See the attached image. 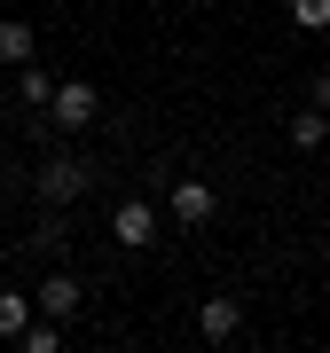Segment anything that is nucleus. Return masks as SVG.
Here are the masks:
<instances>
[{
  "label": "nucleus",
  "mask_w": 330,
  "mask_h": 353,
  "mask_svg": "<svg viewBox=\"0 0 330 353\" xmlns=\"http://www.w3.org/2000/svg\"><path fill=\"white\" fill-rule=\"evenodd\" d=\"M87 181H95V165L79 157V150L39 157V204H71V196H87Z\"/></svg>",
  "instance_id": "1"
},
{
  "label": "nucleus",
  "mask_w": 330,
  "mask_h": 353,
  "mask_svg": "<svg viewBox=\"0 0 330 353\" xmlns=\"http://www.w3.org/2000/svg\"><path fill=\"white\" fill-rule=\"evenodd\" d=\"M48 118H55L64 134H79V126H95V118H102V94L87 87V79H55V94H48Z\"/></svg>",
  "instance_id": "2"
},
{
  "label": "nucleus",
  "mask_w": 330,
  "mask_h": 353,
  "mask_svg": "<svg viewBox=\"0 0 330 353\" xmlns=\"http://www.w3.org/2000/svg\"><path fill=\"white\" fill-rule=\"evenodd\" d=\"M110 243H118V252H150V243H157V204L150 196H126L110 212Z\"/></svg>",
  "instance_id": "3"
},
{
  "label": "nucleus",
  "mask_w": 330,
  "mask_h": 353,
  "mask_svg": "<svg viewBox=\"0 0 330 353\" xmlns=\"http://www.w3.org/2000/svg\"><path fill=\"white\" fill-rule=\"evenodd\" d=\"M165 212H173V228H213L220 196H213V181H173V196H165Z\"/></svg>",
  "instance_id": "4"
},
{
  "label": "nucleus",
  "mask_w": 330,
  "mask_h": 353,
  "mask_svg": "<svg viewBox=\"0 0 330 353\" xmlns=\"http://www.w3.org/2000/svg\"><path fill=\"white\" fill-rule=\"evenodd\" d=\"M32 306H39V314H55V322H71V314H79V283H71V275H48V283L32 290Z\"/></svg>",
  "instance_id": "5"
},
{
  "label": "nucleus",
  "mask_w": 330,
  "mask_h": 353,
  "mask_svg": "<svg viewBox=\"0 0 330 353\" xmlns=\"http://www.w3.org/2000/svg\"><path fill=\"white\" fill-rule=\"evenodd\" d=\"M236 322H244V306H236V299H204V306H197V330H204L213 345H220V338H236Z\"/></svg>",
  "instance_id": "6"
},
{
  "label": "nucleus",
  "mask_w": 330,
  "mask_h": 353,
  "mask_svg": "<svg viewBox=\"0 0 330 353\" xmlns=\"http://www.w3.org/2000/svg\"><path fill=\"white\" fill-rule=\"evenodd\" d=\"M330 141V110H291V150H322Z\"/></svg>",
  "instance_id": "7"
},
{
  "label": "nucleus",
  "mask_w": 330,
  "mask_h": 353,
  "mask_svg": "<svg viewBox=\"0 0 330 353\" xmlns=\"http://www.w3.org/2000/svg\"><path fill=\"white\" fill-rule=\"evenodd\" d=\"M39 314L32 306V290H0V338H24V322Z\"/></svg>",
  "instance_id": "8"
},
{
  "label": "nucleus",
  "mask_w": 330,
  "mask_h": 353,
  "mask_svg": "<svg viewBox=\"0 0 330 353\" xmlns=\"http://www.w3.org/2000/svg\"><path fill=\"white\" fill-rule=\"evenodd\" d=\"M0 63H32V24L0 16Z\"/></svg>",
  "instance_id": "9"
},
{
  "label": "nucleus",
  "mask_w": 330,
  "mask_h": 353,
  "mask_svg": "<svg viewBox=\"0 0 330 353\" xmlns=\"http://www.w3.org/2000/svg\"><path fill=\"white\" fill-rule=\"evenodd\" d=\"M16 94H24L32 110H48V94H55V79L39 71V63H24V79H16Z\"/></svg>",
  "instance_id": "10"
},
{
  "label": "nucleus",
  "mask_w": 330,
  "mask_h": 353,
  "mask_svg": "<svg viewBox=\"0 0 330 353\" xmlns=\"http://www.w3.org/2000/svg\"><path fill=\"white\" fill-rule=\"evenodd\" d=\"M291 24L299 32H330V0H291Z\"/></svg>",
  "instance_id": "11"
},
{
  "label": "nucleus",
  "mask_w": 330,
  "mask_h": 353,
  "mask_svg": "<svg viewBox=\"0 0 330 353\" xmlns=\"http://www.w3.org/2000/svg\"><path fill=\"white\" fill-rule=\"evenodd\" d=\"M32 243H39V252H64V220H55V204H48V212H39V228H32Z\"/></svg>",
  "instance_id": "12"
},
{
  "label": "nucleus",
  "mask_w": 330,
  "mask_h": 353,
  "mask_svg": "<svg viewBox=\"0 0 330 353\" xmlns=\"http://www.w3.org/2000/svg\"><path fill=\"white\" fill-rule=\"evenodd\" d=\"M307 102H315V110H330V71L315 79V87H307Z\"/></svg>",
  "instance_id": "13"
}]
</instances>
